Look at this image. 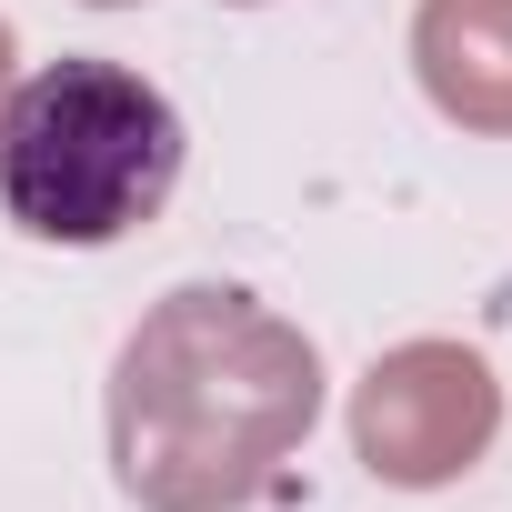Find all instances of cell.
<instances>
[{"label": "cell", "instance_id": "1", "mask_svg": "<svg viewBox=\"0 0 512 512\" xmlns=\"http://www.w3.org/2000/svg\"><path fill=\"white\" fill-rule=\"evenodd\" d=\"M322 422V352L231 282H181L111 362V482L141 512H241Z\"/></svg>", "mask_w": 512, "mask_h": 512}, {"label": "cell", "instance_id": "2", "mask_svg": "<svg viewBox=\"0 0 512 512\" xmlns=\"http://www.w3.org/2000/svg\"><path fill=\"white\" fill-rule=\"evenodd\" d=\"M181 161H191V131L171 91L101 51H71L0 101V211L61 251H101L161 221V201L181 191Z\"/></svg>", "mask_w": 512, "mask_h": 512}, {"label": "cell", "instance_id": "3", "mask_svg": "<svg viewBox=\"0 0 512 512\" xmlns=\"http://www.w3.org/2000/svg\"><path fill=\"white\" fill-rule=\"evenodd\" d=\"M502 432V382L472 342H392L352 382V452L392 492L462 482Z\"/></svg>", "mask_w": 512, "mask_h": 512}, {"label": "cell", "instance_id": "4", "mask_svg": "<svg viewBox=\"0 0 512 512\" xmlns=\"http://www.w3.org/2000/svg\"><path fill=\"white\" fill-rule=\"evenodd\" d=\"M412 71L452 131L512 141V0H422Z\"/></svg>", "mask_w": 512, "mask_h": 512}, {"label": "cell", "instance_id": "5", "mask_svg": "<svg viewBox=\"0 0 512 512\" xmlns=\"http://www.w3.org/2000/svg\"><path fill=\"white\" fill-rule=\"evenodd\" d=\"M0 101H11V21H0Z\"/></svg>", "mask_w": 512, "mask_h": 512}, {"label": "cell", "instance_id": "6", "mask_svg": "<svg viewBox=\"0 0 512 512\" xmlns=\"http://www.w3.org/2000/svg\"><path fill=\"white\" fill-rule=\"evenodd\" d=\"M91 11H131V0H91Z\"/></svg>", "mask_w": 512, "mask_h": 512}, {"label": "cell", "instance_id": "7", "mask_svg": "<svg viewBox=\"0 0 512 512\" xmlns=\"http://www.w3.org/2000/svg\"><path fill=\"white\" fill-rule=\"evenodd\" d=\"M241 11H251V0H241Z\"/></svg>", "mask_w": 512, "mask_h": 512}]
</instances>
